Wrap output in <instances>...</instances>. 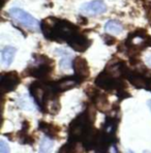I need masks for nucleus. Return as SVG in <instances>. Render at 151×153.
Here are the masks:
<instances>
[{"label": "nucleus", "mask_w": 151, "mask_h": 153, "mask_svg": "<svg viewBox=\"0 0 151 153\" xmlns=\"http://www.w3.org/2000/svg\"><path fill=\"white\" fill-rule=\"evenodd\" d=\"M40 28L44 36L54 42H71L80 33V29L75 24L67 20H60L56 18H47L40 23Z\"/></svg>", "instance_id": "nucleus-1"}, {"label": "nucleus", "mask_w": 151, "mask_h": 153, "mask_svg": "<svg viewBox=\"0 0 151 153\" xmlns=\"http://www.w3.org/2000/svg\"><path fill=\"white\" fill-rule=\"evenodd\" d=\"M53 60L49 59L47 56L34 55V62L26 69V75L38 79L48 78L53 71Z\"/></svg>", "instance_id": "nucleus-2"}, {"label": "nucleus", "mask_w": 151, "mask_h": 153, "mask_svg": "<svg viewBox=\"0 0 151 153\" xmlns=\"http://www.w3.org/2000/svg\"><path fill=\"white\" fill-rule=\"evenodd\" d=\"M8 15L13 20L17 21L18 23L22 24L23 26L28 27V28L37 29L38 26L40 25L39 22L37 21L35 18H33L30 13H26L25 10H21L19 7H13L10 10Z\"/></svg>", "instance_id": "nucleus-3"}, {"label": "nucleus", "mask_w": 151, "mask_h": 153, "mask_svg": "<svg viewBox=\"0 0 151 153\" xmlns=\"http://www.w3.org/2000/svg\"><path fill=\"white\" fill-rule=\"evenodd\" d=\"M107 10V4L103 0H92L90 2L84 3L81 5L80 12L83 15H90V16H97L106 13Z\"/></svg>", "instance_id": "nucleus-4"}, {"label": "nucleus", "mask_w": 151, "mask_h": 153, "mask_svg": "<svg viewBox=\"0 0 151 153\" xmlns=\"http://www.w3.org/2000/svg\"><path fill=\"white\" fill-rule=\"evenodd\" d=\"M73 68L75 71V76L79 83L83 82L89 76V66L85 58L80 57V56L76 57L73 60Z\"/></svg>", "instance_id": "nucleus-5"}, {"label": "nucleus", "mask_w": 151, "mask_h": 153, "mask_svg": "<svg viewBox=\"0 0 151 153\" xmlns=\"http://www.w3.org/2000/svg\"><path fill=\"white\" fill-rule=\"evenodd\" d=\"M0 84H1V89L3 93L13 91L20 84L19 75L16 71H10V73L2 74Z\"/></svg>", "instance_id": "nucleus-6"}, {"label": "nucleus", "mask_w": 151, "mask_h": 153, "mask_svg": "<svg viewBox=\"0 0 151 153\" xmlns=\"http://www.w3.org/2000/svg\"><path fill=\"white\" fill-rule=\"evenodd\" d=\"M90 44H91V42H90L88 38L86 36H84L83 34H81V33H79L68 45L74 50L78 51V52H84L89 48Z\"/></svg>", "instance_id": "nucleus-7"}, {"label": "nucleus", "mask_w": 151, "mask_h": 153, "mask_svg": "<svg viewBox=\"0 0 151 153\" xmlns=\"http://www.w3.org/2000/svg\"><path fill=\"white\" fill-rule=\"evenodd\" d=\"M76 82H78L76 76H67V78H63L58 82L54 83L53 86L56 91H65V90L71 89L75 87ZM79 83V82H78Z\"/></svg>", "instance_id": "nucleus-8"}, {"label": "nucleus", "mask_w": 151, "mask_h": 153, "mask_svg": "<svg viewBox=\"0 0 151 153\" xmlns=\"http://www.w3.org/2000/svg\"><path fill=\"white\" fill-rule=\"evenodd\" d=\"M17 53V49L15 47L6 46L1 50V63L3 66H10L13 61V58Z\"/></svg>", "instance_id": "nucleus-9"}, {"label": "nucleus", "mask_w": 151, "mask_h": 153, "mask_svg": "<svg viewBox=\"0 0 151 153\" xmlns=\"http://www.w3.org/2000/svg\"><path fill=\"white\" fill-rule=\"evenodd\" d=\"M55 53L62 57L59 63L60 68L63 69V71H67V69L71 68V65H73V62H71V54L68 51L64 50V49H57V50H55Z\"/></svg>", "instance_id": "nucleus-10"}, {"label": "nucleus", "mask_w": 151, "mask_h": 153, "mask_svg": "<svg viewBox=\"0 0 151 153\" xmlns=\"http://www.w3.org/2000/svg\"><path fill=\"white\" fill-rule=\"evenodd\" d=\"M105 30L107 32L113 33V34H120L123 31V26L122 24L119 21H116V20H110L106 23L105 25Z\"/></svg>", "instance_id": "nucleus-11"}, {"label": "nucleus", "mask_w": 151, "mask_h": 153, "mask_svg": "<svg viewBox=\"0 0 151 153\" xmlns=\"http://www.w3.org/2000/svg\"><path fill=\"white\" fill-rule=\"evenodd\" d=\"M53 146H54V142L52 141L50 137H44L42 142H40L38 153H51Z\"/></svg>", "instance_id": "nucleus-12"}, {"label": "nucleus", "mask_w": 151, "mask_h": 153, "mask_svg": "<svg viewBox=\"0 0 151 153\" xmlns=\"http://www.w3.org/2000/svg\"><path fill=\"white\" fill-rule=\"evenodd\" d=\"M19 105L24 110H33L34 105H33V102L31 100V98L29 97L27 94H23L20 96L19 98Z\"/></svg>", "instance_id": "nucleus-13"}, {"label": "nucleus", "mask_w": 151, "mask_h": 153, "mask_svg": "<svg viewBox=\"0 0 151 153\" xmlns=\"http://www.w3.org/2000/svg\"><path fill=\"white\" fill-rule=\"evenodd\" d=\"M39 127H40V129L44 130L46 134H48L50 138L56 137V134H57V132H58V129L55 125H51V124H49V123L42 122V121L39 122Z\"/></svg>", "instance_id": "nucleus-14"}, {"label": "nucleus", "mask_w": 151, "mask_h": 153, "mask_svg": "<svg viewBox=\"0 0 151 153\" xmlns=\"http://www.w3.org/2000/svg\"><path fill=\"white\" fill-rule=\"evenodd\" d=\"M103 38L105 40V44L108 46H113L114 44H116V38L110 34H105L103 35Z\"/></svg>", "instance_id": "nucleus-15"}, {"label": "nucleus", "mask_w": 151, "mask_h": 153, "mask_svg": "<svg viewBox=\"0 0 151 153\" xmlns=\"http://www.w3.org/2000/svg\"><path fill=\"white\" fill-rule=\"evenodd\" d=\"M0 153H10V147L8 144L4 140L0 141Z\"/></svg>", "instance_id": "nucleus-16"}, {"label": "nucleus", "mask_w": 151, "mask_h": 153, "mask_svg": "<svg viewBox=\"0 0 151 153\" xmlns=\"http://www.w3.org/2000/svg\"><path fill=\"white\" fill-rule=\"evenodd\" d=\"M146 62H147V64L149 65V66H151V54L147 57V59H146Z\"/></svg>", "instance_id": "nucleus-17"}, {"label": "nucleus", "mask_w": 151, "mask_h": 153, "mask_svg": "<svg viewBox=\"0 0 151 153\" xmlns=\"http://www.w3.org/2000/svg\"><path fill=\"white\" fill-rule=\"evenodd\" d=\"M148 105H149V108H150V110H151V100H148Z\"/></svg>", "instance_id": "nucleus-18"}, {"label": "nucleus", "mask_w": 151, "mask_h": 153, "mask_svg": "<svg viewBox=\"0 0 151 153\" xmlns=\"http://www.w3.org/2000/svg\"><path fill=\"white\" fill-rule=\"evenodd\" d=\"M7 1H8V0H3V5H5V3H6Z\"/></svg>", "instance_id": "nucleus-19"}, {"label": "nucleus", "mask_w": 151, "mask_h": 153, "mask_svg": "<svg viewBox=\"0 0 151 153\" xmlns=\"http://www.w3.org/2000/svg\"><path fill=\"white\" fill-rule=\"evenodd\" d=\"M143 153H151L150 151H148V150H145V151H144Z\"/></svg>", "instance_id": "nucleus-20"}, {"label": "nucleus", "mask_w": 151, "mask_h": 153, "mask_svg": "<svg viewBox=\"0 0 151 153\" xmlns=\"http://www.w3.org/2000/svg\"><path fill=\"white\" fill-rule=\"evenodd\" d=\"M150 46H151V38H150Z\"/></svg>", "instance_id": "nucleus-21"}]
</instances>
